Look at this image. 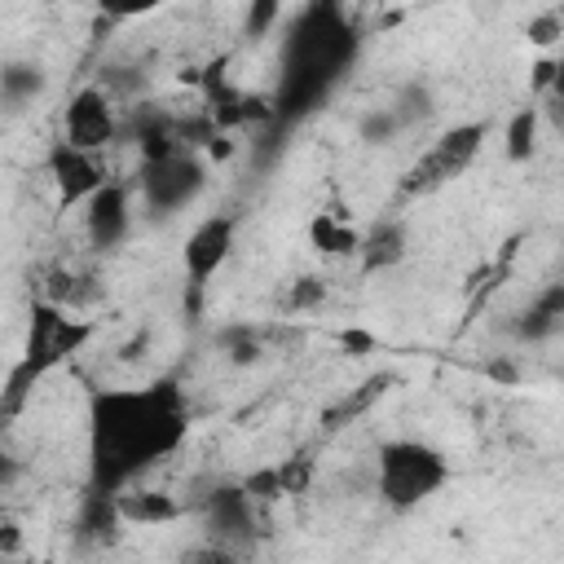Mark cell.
Wrapping results in <instances>:
<instances>
[{"label": "cell", "instance_id": "cell-24", "mask_svg": "<svg viewBox=\"0 0 564 564\" xmlns=\"http://www.w3.org/2000/svg\"><path fill=\"white\" fill-rule=\"evenodd\" d=\"M282 18V0H247V18H242V31L247 40H264Z\"/></svg>", "mask_w": 564, "mask_h": 564}, {"label": "cell", "instance_id": "cell-11", "mask_svg": "<svg viewBox=\"0 0 564 564\" xmlns=\"http://www.w3.org/2000/svg\"><path fill=\"white\" fill-rule=\"evenodd\" d=\"M128 225H132V194L128 185H115L106 181L88 203H84V234L97 251H110L128 238Z\"/></svg>", "mask_w": 564, "mask_h": 564}, {"label": "cell", "instance_id": "cell-23", "mask_svg": "<svg viewBox=\"0 0 564 564\" xmlns=\"http://www.w3.org/2000/svg\"><path fill=\"white\" fill-rule=\"evenodd\" d=\"M357 132H361V141H366V145H383V141H392V137H397V132H405V128H401V119L392 115V106H375V110H366V115H361Z\"/></svg>", "mask_w": 564, "mask_h": 564}, {"label": "cell", "instance_id": "cell-28", "mask_svg": "<svg viewBox=\"0 0 564 564\" xmlns=\"http://www.w3.org/2000/svg\"><path fill=\"white\" fill-rule=\"evenodd\" d=\"M163 0H97V9L106 13V18H145V13H154Z\"/></svg>", "mask_w": 564, "mask_h": 564}, {"label": "cell", "instance_id": "cell-7", "mask_svg": "<svg viewBox=\"0 0 564 564\" xmlns=\"http://www.w3.org/2000/svg\"><path fill=\"white\" fill-rule=\"evenodd\" d=\"M62 123H66V141H70V145H79V150H93V154H101V150L115 141V132H119V123H115V106H110V93H106L101 84L79 88V93L70 97V106H66Z\"/></svg>", "mask_w": 564, "mask_h": 564}, {"label": "cell", "instance_id": "cell-14", "mask_svg": "<svg viewBox=\"0 0 564 564\" xmlns=\"http://www.w3.org/2000/svg\"><path fill=\"white\" fill-rule=\"evenodd\" d=\"M119 516L123 524L154 529V524H172L181 516V502L163 489H119Z\"/></svg>", "mask_w": 564, "mask_h": 564}, {"label": "cell", "instance_id": "cell-2", "mask_svg": "<svg viewBox=\"0 0 564 564\" xmlns=\"http://www.w3.org/2000/svg\"><path fill=\"white\" fill-rule=\"evenodd\" d=\"M357 48V31L348 26L339 0H313L286 31L282 44V84H278V123L300 119L304 110H313L326 88L339 79L344 62Z\"/></svg>", "mask_w": 564, "mask_h": 564}, {"label": "cell", "instance_id": "cell-26", "mask_svg": "<svg viewBox=\"0 0 564 564\" xmlns=\"http://www.w3.org/2000/svg\"><path fill=\"white\" fill-rule=\"evenodd\" d=\"M524 35H529V44L546 48V44H555V40L564 35V18H560V13H538V18H529Z\"/></svg>", "mask_w": 564, "mask_h": 564}, {"label": "cell", "instance_id": "cell-33", "mask_svg": "<svg viewBox=\"0 0 564 564\" xmlns=\"http://www.w3.org/2000/svg\"><path fill=\"white\" fill-rule=\"evenodd\" d=\"M18 546H22V533H18L13 520H4V529H0V555H18Z\"/></svg>", "mask_w": 564, "mask_h": 564}, {"label": "cell", "instance_id": "cell-32", "mask_svg": "<svg viewBox=\"0 0 564 564\" xmlns=\"http://www.w3.org/2000/svg\"><path fill=\"white\" fill-rule=\"evenodd\" d=\"M542 119L555 128V132H564V97H555V93H546V106H542Z\"/></svg>", "mask_w": 564, "mask_h": 564}, {"label": "cell", "instance_id": "cell-25", "mask_svg": "<svg viewBox=\"0 0 564 564\" xmlns=\"http://www.w3.org/2000/svg\"><path fill=\"white\" fill-rule=\"evenodd\" d=\"M322 300H326V282H322V278L304 273V278H295V282H291V295H286V304H291V308H300V313H304V308H317Z\"/></svg>", "mask_w": 564, "mask_h": 564}, {"label": "cell", "instance_id": "cell-21", "mask_svg": "<svg viewBox=\"0 0 564 564\" xmlns=\"http://www.w3.org/2000/svg\"><path fill=\"white\" fill-rule=\"evenodd\" d=\"M388 106H392V115L401 119V128H414V123H423V119L432 115V88H427L423 79L401 84V88H397V97H392Z\"/></svg>", "mask_w": 564, "mask_h": 564}, {"label": "cell", "instance_id": "cell-15", "mask_svg": "<svg viewBox=\"0 0 564 564\" xmlns=\"http://www.w3.org/2000/svg\"><path fill=\"white\" fill-rule=\"evenodd\" d=\"M119 524H123V516H119V494H115V489H88L84 502H79L75 529H79L84 538H93V542H110Z\"/></svg>", "mask_w": 564, "mask_h": 564}, {"label": "cell", "instance_id": "cell-18", "mask_svg": "<svg viewBox=\"0 0 564 564\" xmlns=\"http://www.w3.org/2000/svg\"><path fill=\"white\" fill-rule=\"evenodd\" d=\"M397 383V375H388V370H379V375H370L361 388H352L335 410H326V427H344L348 419H361L375 401H383L388 397V388Z\"/></svg>", "mask_w": 564, "mask_h": 564}, {"label": "cell", "instance_id": "cell-31", "mask_svg": "<svg viewBox=\"0 0 564 564\" xmlns=\"http://www.w3.org/2000/svg\"><path fill=\"white\" fill-rule=\"evenodd\" d=\"M339 344L348 352H370L375 348V335H366V330H339Z\"/></svg>", "mask_w": 564, "mask_h": 564}, {"label": "cell", "instance_id": "cell-22", "mask_svg": "<svg viewBox=\"0 0 564 564\" xmlns=\"http://www.w3.org/2000/svg\"><path fill=\"white\" fill-rule=\"evenodd\" d=\"M216 344H220V352H225L234 366H251V361H260V335L247 330V326H225V330L216 335Z\"/></svg>", "mask_w": 564, "mask_h": 564}, {"label": "cell", "instance_id": "cell-20", "mask_svg": "<svg viewBox=\"0 0 564 564\" xmlns=\"http://www.w3.org/2000/svg\"><path fill=\"white\" fill-rule=\"evenodd\" d=\"M538 128H542V106H524V110L511 115V123H507V159H511V163L533 159V150H538Z\"/></svg>", "mask_w": 564, "mask_h": 564}, {"label": "cell", "instance_id": "cell-3", "mask_svg": "<svg viewBox=\"0 0 564 564\" xmlns=\"http://www.w3.org/2000/svg\"><path fill=\"white\" fill-rule=\"evenodd\" d=\"M449 480V463L441 458V449L423 445V441H388L379 449V498L397 511H410L419 502H427L441 485Z\"/></svg>", "mask_w": 564, "mask_h": 564}, {"label": "cell", "instance_id": "cell-16", "mask_svg": "<svg viewBox=\"0 0 564 564\" xmlns=\"http://www.w3.org/2000/svg\"><path fill=\"white\" fill-rule=\"evenodd\" d=\"M44 93V70L35 62H4L0 70V101L9 115H22Z\"/></svg>", "mask_w": 564, "mask_h": 564}, {"label": "cell", "instance_id": "cell-8", "mask_svg": "<svg viewBox=\"0 0 564 564\" xmlns=\"http://www.w3.org/2000/svg\"><path fill=\"white\" fill-rule=\"evenodd\" d=\"M203 88H207V115L220 128H238V123H273L278 110L273 101H264L260 93H242L234 84H225V62L203 70Z\"/></svg>", "mask_w": 564, "mask_h": 564}, {"label": "cell", "instance_id": "cell-30", "mask_svg": "<svg viewBox=\"0 0 564 564\" xmlns=\"http://www.w3.org/2000/svg\"><path fill=\"white\" fill-rule=\"evenodd\" d=\"M529 84H533L538 93H551V84H555V57H538V62H533Z\"/></svg>", "mask_w": 564, "mask_h": 564}, {"label": "cell", "instance_id": "cell-10", "mask_svg": "<svg viewBox=\"0 0 564 564\" xmlns=\"http://www.w3.org/2000/svg\"><path fill=\"white\" fill-rule=\"evenodd\" d=\"M251 502H256V498L247 494V485H216V489L203 498L207 538H216V542H225L229 551H238V542H247V538H251V524H256Z\"/></svg>", "mask_w": 564, "mask_h": 564}, {"label": "cell", "instance_id": "cell-29", "mask_svg": "<svg viewBox=\"0 0 564 564\" xmlns=\"http://www.w3.org/2000/svg\"><path fill=\"white\" fill-rule=\"evenodd\" d=\"M278 471H282V489H286V494H304V485H308V463H304V458H291V463H282Z\"/></svg>", "mask_w": 564, "mask_h": 564}, {"label": "cell", "instance_id": "cell-1", "mask_svg": "<svg viewBox=\"0 0 564 564\" xmlns=\"http://www.w3.org/2000/svg\"><path fill=\"white\" fill-rule=\"evenodd\" d=\"M189 432V410L176 383L110 388L88 401V458L93 489H123L145 467L181 449Z\"/></svg>", "mask_w": 564, "mask_h": 564}, {"label": "cell", "instance_id": "cell-34", "mask_svg": "<svg viewBox=\"0 0 564 564\" xmlns=\"http://www.w3.org/2000/svg\"><path fill=\"white\" fill-rule=\"evenodd\" d=\"M207 150H212V159H229V154H234V145H229V137H225V132H216V137L207 141Z\"/></svg>", "mask_w": 564, "mask_h": 564}, {"label": "cell", "instance_id": "cell-35", "mask_svg": "<svg viewBox=\"0 0 564 564\" xmlns=\"http://www.w3.org/2000/svg\"><path fill=\"white\" fill-rule=\"evenodd\" d=\"M555 97H564V57H555V84H551Z\"/></svg>", "mask_w": 564, "mask_h": 564}, {"label": "cell", "instance_id": "cell-9", "mask_svg": "<svg viewBox=\"0 0 564 564\" xmlns=\"http://www.w3.org/2000/svg\"><path fill=\"white\" fill-rule=\"evenodd\" d=\"M48 176H53L62 203H88V198L106 185V167H101V159H97L93 150L70 145L66 137L48 150Z\"/></svg>", "mask_w": 564, "mask_h": 564}, {"label": "cell", "instance_id": "cell-13", "mask_svg": "<svg viewBox=\"0 0 564 564\" xmlns=\"http://www.w3.org/2000/svg\"><path fill=\"white\" fill-rule=\"evenodd\" d=\"M564 326V282H551V286H542L538 295H533V304L516 317V339H524V344H542V339H551L555 330Z\"/></svg>", "mask_w": 564, "mask_h": 564}, {"label": "cell", "instance_id": "cell-12", "mask_svg": "<svg viewBox=\"0 0 564 564\" xmlns=\"http://www.w3.org/2000/svg\"><path fill=\"white\" fill-rule=\"evenodd\" d=\"M229 251H234V216H207V220L185 238V251H181L185 278H189L194 286H207V282L220 273V264L229 260Z\"/></svg>", "mask_w": 564, "mask_h": 564}, {"label": "cell", "instance_id": "cell-19", "mask_svg": "<svg viewBox=\"0 0 564 564\" xmlns=\"http://www.w3.org/2000/svg\"><path fill=\"white\" fill-rule=\"evenodd\" d=\"M308 238H313V247H317L322 256H357V251H361V234H357L352 225H344L339 216H330V212H317V216H313Z\"/></svg>", "mask_w": 564, "mask_h": 564}, {"label": "cell", "instance_id": "cell-17", "mask_svg": "<svg viewBox=\"0 0 564 564\" xmlns=\"http://www.w3.org/2000/svg\"><path fill=\"white\" fill-rule=\"evenodd\" d=\"M361 269L366 273H383V269H392V264H401L405 260V234H401V225H375L370 234H361Z\"/></svg>", "mask_w": 564, "mask_h": 564}, {"label": "cell", "instance_id": "cell-36", "mask_svg": "<svg viewBox=\"0 0 564 564\" xmlns=\"http://www.w3.org/2000/svg\"><path fill=\"white\" fill-rule=\"evenodd\" d=\"M489 375H498V379H516V370H511V366H502V361H498V366H489Z\"/></svg>", "mask_w": 564, "mask_h": 564}, {"label": "cell", "instance_id": "cell-27", "mask_svg": "<svg viewBox=\"0 0 564 564\" xmlns=\"http://www.w3.org/2000/svg\"><path fill=\"white\" fill-rule=\"evenodd\" d=\"M242 485H247V494H251V498H264V502H269V498H278V494H286V489H282V471H278V467L251 471Z\"/></svg>", "mask_w": 564, "mask_h": 564}, {"label": "cell", "instance_id": "cell-4", "mask_svg": "<svg viewBox=\"0 0 564 564\" xmlns=\"http://www.w3.org/2000/svg\"><path fill=\"white\" fill-rule=\"evenodd\" d=\"M207 189V163L189 150H176L167 159H150L137 172V198L145 203L150 216H172L189 207Z\"/></svg>", "mask_w": 564, "mask_h": 564}, {"label": "cell", "instance_id": "cell-5", "mask_svg": "<svg viewBox=\"0 0 564 564\" xmlns=\"http://www.w3.org/2000/svg\"><path fill=\"white\" fill-rule=\"evenodd\" d=\"M485 137H489V123H458V128L441 132V137L432 141V150L410 167L405 194H432V189L449 185L454 176H463V172L471 167V159L480 154Z\"/></svg>", "mask_w": 564, "mask_h": 564}, {"label": "cell", "instance_id": "cell-6", "mask_svg": "<svg viewBox=\"0 0 564 564\" xmlns=\"http://www.w3.org/2000/svg\"><path fill=\"white\" fill-rule=\"evenodd\" d=\"M88 339H93V326H88V322L70 317L62 304L44 300V304H35V313H31V339H26L22 366L40 379L44 370H53V366L66 361L70 352H79Z\"/></svg>", "mask_w": 564, "mask_h": 564}]
</instances>
